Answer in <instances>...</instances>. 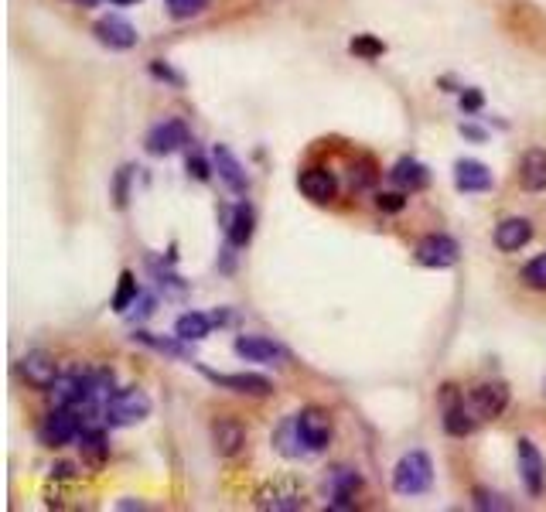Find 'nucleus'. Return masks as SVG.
<instances>
[{"label": "nucleus", "mask_w": 546, "mask_h": 512, "mask_svg": "<svg viewBox=\"0 0 546 512\" xmlns=\"http://www.w3.org/2000/svg\"><path fill=\"white\" fill-rule=\"evenodd\" d=\"M430 485H434V465H430V454L424 451H410L396 461L393 468V489L396 495H427Z\"/></svg>", "instance_id": "f257e3e1"}, {"label": "nucleus", "mask_w": 546, "mask_h": 512, "mask_svg": "<svg viewBox=\"0 0 546 512\" xmlns=\"http://www.w3.org/2000/svg\"><path fill=\"white\" fill-rule=\"evenodd\" d=\"M151 417V396L144 390H120L110 396V403L103 407V424L110 427H134L140 420Z\"/></svg>", "instance_id": "f03ea898"}, {"label": "nucleus", "mask_w": 546, "mask_h": 512, "mask_svg": "<svg viewBox=\"0 0 546 512\" xmlns=\"http://www.w3.org/2000/svg\"><path fill=\"white\" fill-rule=\"evenodd\" d=\"M79 434H82V417L76 407H55L38 427V441L45 448H65V444L79 441Z\"/></svg>", "instance_id": "7ed1b4c3"}, {"label": "nucleus", "mask_w": 546, "mask_h": 512, "mask_svg": "<svg viewBox=\"0 0 546 512\" xmlns=\"http://www.w3.org/2000/svg\"><path fill=\"white\" fill-rule=\"evenodd\" d=\"M441 414H444V431L451 437H468L475 434L478 414L471 410V403H465V393L458 386H441Z\"/></svg>", "instance_id": "20e7f679"}, {"label": "nucleus", "mask_w": 546, "mask_h": 512, "mask_svg": "<svg viewBox=\"0 0 546 512\" xmlns=\"http://www.w3.org/2000/svg\"><path fill=\"white\" fill-rule=\"evenodd\" d=\"M413 256H417L420 267L448 270V267H454V263L461 260V246H458V239H451V236H444V233H430V236H424L417 243Z\"/></svg>", "instance_id": "39448f33"}, {"label": "nucleus", "mask_w": 546, "mask_h": 512, "mask_svg": "<svg viewBox=\"0 0 546 512\" xmlns=\"http://www.w3.org/2000/svg\"><path fill=\"white\" fill-rule=\"evenodd\" d=\"M18 373L24 383L31 386V390H41V393H52V386L59 383V362H55V355L48 352H28L24 359L18 362Z\"/></svg>", "instance_id": "423d86ee"}, {"label": "nucleus", "mask_w": 546, "mask_h": 512, "mask_svg": "<svg viewBox=\"0 0 546 512\" xmlns=\"http://www.w3.org/2000/svg\"><path fill=\"white\" fill-rule=\"evenodd\" d=\"M233 352L246 362H260V366H280V362L291 359L284 345L267 335H239L233 342Z\"/></svg>", "instance_id": "0eeeda50"}, {"label": "nucleus", "mask_w": 546, "mask_h": 512, "mask_svg": "<svg viewBox=\"0 0 546 512\" xmlns=\"http://www.w3.org/2000/svg\"><path fill=\"white\" fill-rule=\"evenodd\" d=\"M294 427H297V437H301L304 451H325L328 441H332V420H328L325 410L318 407H308L294 417Z\"/></svg>", "instance_id": "6e6552de"}, {"label": "nucleus", "mask_w": 546, "mask_h": 512, "mask_svg": "<svg viewBox=\"0 0 546 512\" xmlns=\"http://www.w3.org/2000/svg\"><path fill=\"white\" fill-rule=\"evenodd\" d=\"M209 383H215L219 390H229V393H243V396H270L273 393V383L267 376L260 373H215V369H205L198 366Z\"/></svg>", "instance_id": "1a4fd4ad"}, {"label": "nucleus", "mask_w": 546, "mask_h": 512, "mask_svg": "<svg viewBox=\"0 0 546 512\" xmlns=\"http://www.w3.org/2000/svg\"><path fill=\"white\" fill-rule=\"evenodd\" d=\"M192 140V134H188V127L181 120H164V123H154L151 130H147V154H154V158H168V154L181 151V147Z\"/></svg>", "instance_id": "9d476101"}, {"label": "nucleus", "mask_w": 546, "mask_h": 512, "mask_svg": "<svg viewBox=\"0 0 546 512\" xmlns=\"http://www.w3.org/2000/svg\"><path fill=\"white\" fill-rule=\"evenodd\" d=\"M516 458H519V478H523V485H526V492L533 495H543V485H546V461H543V454L540 448H536L529 437H519V444H516Z\"/></svg>", "instance_id": "9b49d317"}, {"label": "nucleus", "mask_w": 546, "mask_h": 512, "mask_svg": "<svg viewBox=\"0 0 546 512\" xmlns=\"http://www.w3.org/2000/svg\"><path fill=\"white\" fill-rule=\"evenodd\" d=\"M471 410L478 414V420H495L509 410V386L502 379H492V383H482L471 390Z\"/></svg>", "instance_id": "f8f14e48"}, {"label": "nucleus", "mask_w": 546, "mask_h": 512, "mask_svg": "<svg viewBox=\"0 0 546 512\" xmlns=\"http://www.w3.org/2000/svg\"><path fill=\"white\" fill-rule=\"evenodd\" d=\"M93 35H96L99 45L113 48V52H127V48L137 45V28L127 18H117V14H110V18H99L93 24Z\"/></svg>", "instance_id": "ddd939ff"}, {"label": "nucleus", "mask_w": 546, "mask_h": 512, "mask_svg": "<svg viewBox=\"0 0 546 512\" xmlns=\"http://www.w3.org/2000/svg\"><path fill=\"white\" fill-rule=\"evenodd\" d=\"M212 164L219 171V178L226 181V188L233 195H250V178H246V168L239 164V158L229 151L226 144H215L212 147Z\"/></svg>", "instance_id": "4468645a"}, {"label": "nucleus", "mask_w": 546, "mask_h": 512, "mask_svg": "<svg viewBox=\"0 0 546 512\" xmlns=\"http://www.w3.org/2000/svg\"><path fill=\"white\" fill-rule=\"evenodd\" d=\"M492 185H495V178L482 161L465 158V161L454 164V188H458V192L478 195V192H492Z\"/></svg>", "instance_id": "2eb2a0df"}, {"label": "nucleus", "mask_w": 546, "mask_h": 512, "mask_svg": "<svg viewBox=\"0 0 546 512\" xmlns=\"http://www.w3.org/2000/svg\"><path fill=\"white\" fill-rule=\"evenodd\" d=\"M212 448L219 458H236L239 451L246 448V431H243V424L233 417H222V420H215L212 424Z\"/></svg>", "instance_id": "dca6fc26"}, {"label": "nucleus", "mask_w": 546, "mask_h": 512, "mask_svg": "<svg viewBox=\"0 0 546 512\" xmlns=\"http://www.w3.org/2000/svg\"><path fill=\"white\" fill-rule=\"evenodd\" d=\"M297 185H301L304 198H311L314 205H328L338 195V181H335V175L328 168H308V171H301Z\"/></svg>", "instance_id": "f3484780"}, {"label": "nucleus", "mask_w": 546, "mask_h": 512, "mask_svg": "<svg viewBox=\"0 0 546 512\" xmlns=\"http://www.w3.org/2000/svg\"><path fill=\"white\" fill-rule=\"evenodd\" d=\"M529 239H533V222L523 216L502 219L499 226H495V246H499L502 253H519Z\"/></svg>", "instance_id": "a211bd4d"}, {"label": "nucleus", "mask_w": 546, "mask_h": 512, "mask_svg": "<svg viewBox=\"0 0 546 512\" xmlns=\"http://www.w3.org/2000/svg\"><path fill=\"white\" fill-rule=\"evenodd\" d=\"M519 185L526 192H546V151L543 147H529L519 161Z\"/></svg>", "instance_id": "6ab92c4d"}, {"label": "nucleus", "mask_w": 546, "mask_h": 512, "mask_svg": "<svg viewBox=\"0 0 546 512\" xmlns=\"http://www.w3.org/2000/svg\"><path fill=\"white\" fill-rule=\"evenodd\" d=\"M390 181H393L396 188H403V192H424V188L430 185V171L420 161L400 158V161L393 164Z\"/></svg>", "instance_id": "aec40b11"}, {"label": "nucleus", "mask_w": 546, "mask_h": 512, "mask_svg": "<svg viewBox=\"0 0 546 512\" xmlns=\"http://www.w3.org/2000/svg\"><path fill=\"white\" fill-rule=\"evenodd\" d=\"M79 451H82V461L93 468H103L106 458H110V444H106V431L103 427H82L79 434Z\"/></svg>", "instance_id": "412c9836"}, {"label": "nucleus", "mask_w": 546, "mask_h": 512, "mask_svg": "<svg viewBox=\"0 0 546 512\" xmlns=\"http://www.w3.org/2000/svg\"><path fill=\"white\" fill-rule=\"evenodd\" d=\"M253 229H256V216L253 209L246 202H239L233 209V216L226 222V233H229V246H236V250H243V246H250L253 239Z\"/></svg>", "instance_id": "4be33fe9"}, {"label": "nucleus", "mask_w": 546, "mask_h": 512, "mask_svg": "<svg viewBox=\"0 0 546 512\" xmlns=\"http://www.w3.org/2000/svg\"><path fill=\"white\" fill-rule=\"evenodd\" d=\"M256 506L260 509H273V512H284V509H304V495L291 489V485H267L260 495H256Z\"/></svg>", "instance_id": "5701e85b"}, {"label": "nucleus", "mask_w": 546, "mask_h": 512, "mask_svg": "<svg viewBox=\"0 0 546 512\" xmlns=\"http://www.w3.org/2000/svg\"><path fill=\"white\" fill-rule=\"evenodd\" d=\"M362 478L352 472V468H335L332 475V509H352L355 506V492H359Z\"/></svg>", "instance_id": "b1692460"}, {"label": "nucleus", "mask_w": 546, "mask_h": 512, "mask_svg": "<svg viewBox=\"0 0 546 512\" xmlns=\"http://www.w3.org/2000/svg\"><path fill=\"white\" fill-rule=\"evenodd\" d=\"M212 325L215 318L212 315H202V311H188L175 321V335L185 338V342H202V338L212 335Z\"/></svg>", "instance_id": "393cba45"}, {"label": "nucleus", "mask_w": 546, "mask_h": 512, "mask_svg": "<svg viewBox=\"0 0 546 512\" xmlns=\"http://www.w3.org/2000/svg\"><path fill=\"white\" fill-rule=\"evenodd\" d=\"M134 342H144V345H151V349L157 352H164V355H175V359H185V362H192V352L185 349V338H161V335H151V332H134Z\"/></svg>", "instance_id": "a878e982"}, {"label": "nucleus", "mask_w": 546, "mask_h": 512, "mask_svg": "<svg viewBox=\"0 0 546 512\" xmlns=\"http://www.w3.org/2000/svg\"><path fill=\"white\" fill-rule=\"evenodd\" d=\"M137 297H140V287H137L134 270H123L120 287H117V294H113V311H117V315H127L130 308H137Z\"/></svg>", "instance_id": "bb28decb"}, {"label": "nucleus", "mask_w": 546, "mask_h": 512, "mask_svg": "<svg viewBox=\"0 0 546 512\" xmlns=\"http://www.w3.org/2000/svg\"><path fill=\"white\" fill-rule=\"evenodd\" d=\"M349 52L359 55V59L372 62V59H379V55H386V45L379 38H372V35H355L352 45H349Z\"/></svg>", "instance_id": "cd10ccee"}, {"label": "nucleus", "mask_w": 546, "mask_h": 512, "mask_svg": "<svg viewBox=\"0 0 546 512\" xmlns=\"http://www.w3.org/2000/svg\"><path fill=\"white\" fill-rule=\"evenodd\" d=\"M164 7H168L171 18L178 21H188V18H198V14L209 7V0H164Z\"/></svg>", "instance_id": "c85d7f7f"}, {"label": "nucleus", "mask_w": 546, "mask_h": 512, "mask_svg": "<svg viewBox=\"0 0 546 512\" xmlns=\"http://www.w3.org/2000/svg\"><path fill=\"white\" fill-rule=\"evenodd\" d=\"M523 284L533 287V291H546V253L529 260L523 267Z\"/></svg>", "instance_id": "c756f323"}, {"label": "nucleus", "mask_w": 546, "mask_h": 512, "mask_svg": "<svg viewBox=\"0 0 546 512\" xmlns=\"http://www.w3.org/2000/svg\"><path fill=\"white\" fill-rule=\"evenodd\" d=\"M130 178H134V168H120L117 181H113V198H117V209H127V198H130Z\"/></svg>", "instance_id": "7c9ffc66"}, {"label": "nucleus", "mask_w": 546, "mask_h": 512, "mask_svg": "<svg viewBox=\"0 0 546 512\" xmlns=\"http://www.w3.org/2000/svg\"><path fill=\"white\" fill-rule=\"evenodd\" d=\"M471 502H475V509H512L502 495H495V492H488V489H475L471 492Z\"/></svg>", "instance_id": "2f4dec72"}, {"label": "nucleus", "mask_w": 546, "mask_h": 512, "mask_svg": "<svg viewBox=\"0 0 546 512\" xmlns=\"http://www.w3.org/2000/svg\"><path fill=\"white\" fill-rule=\"evenodd\" d=\"M372 181H376V168H372V161H359L352 168V188H369Z\"/></svg>", "instance_id": "473e14b6"}, {"label": "nucleus", "mask_w": 546, "mask_h": 512, "mask_svg": "<svg viewBox=\"0 0 546 512\" xmlns=\"http://www.w3.org/2000/svg\"><path fill=\"white\" fill-rule=\"evenodd\" d=\"M376 205L383 212H403V205H407V198H403L400 192H383L376 198Z\"/></svg>", "instance_id": "72a5a7b5"}, {"label": "nucleus", "mask_w": 546, "mask_h": 512, "mask_svg": "<svg viewBox=\"0 0 546 512\" xmlns=\"http://www.w3.org/2000/svg\"><path fill=\"white\" fill-rule=\"evenodd\" d=\"M151 72L157 79H164V82H171V86H185V79L178 76L175 69H171V65H164V62H151Z\"/></svg>", "instance_id": "f704fd0d"}, {"label": "nucleus", "mask_w": 546, "mask_h": 512, "mask_svg": "<svg viewBox=\"0 0 546 512\" xmlns=\"http://www.w3.org/2000/svg\"><path fill=\"white\" fill-rule=\"evenodd\" d=\"M482 106H485V99H482L478 89H465V93H461V110H465V113H478Z\"/></svg>", "instance_id": "c9c22d12"}, {"label": "nucleus", "mask_w": 546, "mask_h": 512, "mask_svg": "<svg viewBox=\"0 0 546 512\" xmlns=\"http://www.w3.org/2000/svg\"><path fill=\"white\" fill-rule=\"evenodd\" d=\"M188 175L198 181H209V164H205L202 154H192V158H188Z\"/></svg>", "instance_id": "e433bc0d"}, {"label": "nucleus", "mask_w": 546, "mask_h": 512, "mask_svg": "<svg viewBox=\"0 0 546 512\" xmlns=\"http://www.w3.org/2000/svg\"><path fill=\"white\" fill-rule=\"evenodd\" d=\"M461 134H465L468 140H475V144H485V130L482 127H471V123H461Z\"/></svg>", "instance_id": "4c0bfd02"}, {"label": "nucleus", "mask_w": 546, "mask_h": 512, "mask_svg": "<svg viewBox=\"0 0 546 512\" xmlns=\"http://www.w3.org/2000/svg\"><path fill=\"white\" fill-rule=\"evenodd\" d=\"M52 475H59V478H72V475H76V468H72V465H55V468H52Z\"/></svg>", "instance_id": "58836bf2"}, {"label": "nucleus", "mask_w": 546, "mask_h": 512, "mask_svg": "<svg viewBox=\"0 0 546 512\" xmlns=\"http://www.w3.org/2000/svg\"><path fill=\"white\" fill-rule=\"evenodd\" d=\"M120 509H144V502H130L127 499V502H120Z\"/></svg>", "instance_id": "ea45409f"}, {"label": "nucleus", "mask_w": 546, "mask_h": 512, "mask_svg": "<svg viewBox=\"0 0 546 512\" xmlns=\"http://www.w3.org/2000/svg\"><path fill=\"white\" fill-rule=\"evenodd\" d=\"M72 4H79V7H93V4H99V0H72Z\"/></svg>", "instance_id": "a19ab883"}, {"label": "nucleus", "mask_w": 546, "mask_h": 512, "mask_svg": "<svg viewBox=\"0 0 546 512\" xmlns=\"http://www.w3.org/2000/svg\"><path fill=\"white\" fill-rule=\"evenodd\" d=\"M110 4H137V0H110Z\"/></svg>", "instance_id": "79ce46f5"}, {"label": "nucleus", "mask_w": 546, "mask_h": 512, "mask_svg": "<svg viewBox=\"0 0 546 512\" xmlns=\"http://www.w3.org/2000/svg\"><path fill=\"white\" fill-rule=\"evenodd\" d=\"M543 386H546V383H543Z\"/></svg>", "instance_id": "37998d69"}]
</instances>
